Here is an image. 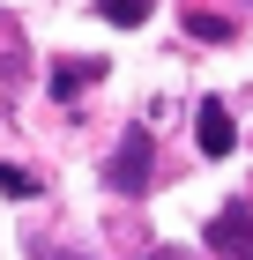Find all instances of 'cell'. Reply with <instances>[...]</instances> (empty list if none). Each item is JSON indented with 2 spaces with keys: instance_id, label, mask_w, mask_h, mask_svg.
Masks as SVG:
<instances>
[{
  "instance_id": "obj_1",
  "label": "cell",
  "mask_w": 253,
  "mask_h": 260,
  "mask_svg": "<svg viewBox=\"0 0 253 260\" xmlns=\"http://www.w3.org/2000/svg\"><path fill=\"white\" fill-rule=\"evenodd\" d=\"M149 171H156L149 126H127V134H119V149H112V164H104V186L134 201V193H149Z\"/></svg>"
},
{
  "instance_id": "obj_2",
  "label": "cell",
  "mask_w": 253,
  "mask_h": 260,
  "mask_svg": "<svg viewBox=\"0 0 253 260\" xmlns=\"http://www.w3.org/2000/svg\"><path fill=\"white\" fill-rule=\"evenodd\" d=\"M194 141H201V156H231V149H238V119L223 112V97H201V112H194Z\"/></svg>"
},
{
  "instance_id": "obj_3",
  "label": "cell",
  "mask_w": 253,
  "mask_h": 260,
  "mask_svg": "<svg viewBox=\"0 0 253 260\" xmlns=\"http://www.w3.org/2000/svg\"><path fill=\"white\" fill-rule=\"evenodd\" d=\"M209 245L216 253H238V260L253 253V201H231V208L209 223Z\"/></svg>"
},
{
  "instance_id": "obj_4",
  "label": "cell",
  "mask_w": 253,
  "mask_h": 260,
  "mask_svg": "<svg viewBox=\"0 0 253 260\" xmlns=\"http://www.w3.org/2000/svg\"><path fill=\"white\" fill-rule=\"evenodd\" d=\"M90 82H104V60H60L52 67V97H75V89H90Z\"/></svg>"
},
{
  "instance_id": "obj_5",
  "label": "cell",
  "mask_w": 253,
  "mask_h": 260,
  "mask_svg": "<svg viewBox=\"0 0 253 260\" xmlns=\"http://www.w3.org/2000/svg\"><path fill=\"white\" fill-rule=\"evenodd\" d=\"M186 38H201V45H231L238 30H231V15H209V8H186Z\"/></svg>"
},
{
  "instance_id": "obj_6",
  "label": "cell",
  "mask_w": 253,
  "mask_h": 260,
  "mask_svg": "<svg viewBox=\"0 0 253 260\" xmlns=\"http://www.w3.org/2000/svg\"><path fill=\"white\" fill-rule=\"evenodd\" d=\"M149 8H156V0H97V15H104V22H119V30L149 22Z\"/></svg>"
},
{
  "instance_id": "obj_7",
  "label": "cell",
  "mask_w": 253,
  "mask_h": 260,
  "mask_svg": "<svg viewBox=\"0 0 253 260\" xmlns=\"http://www.w3.org/2000/svg\"><path fill=\"white\" fill-rule=\"evenodd\" d=\"M0 193H15V201H22V193H38V179H30L22 164H0Z\"/></svg>"
},
{
  "instance_id": "obj_8",
  "label": "cell",
  "mask_w": 253,
  "mask_h": 260,
  "mask_svg": "<svg viewBox=\"0 0 253 260\" xmlns=\"http://www.w3.org/2000/svg\"><path fill=\"white\" fill-rule=\"evenodd\" d=\"M30 253L38 260H90V253H67V245H52V238H30Z\"/></svg>"
},
{
  "instance_id": "obj_9",
  "label": "cell",
  "mask_w": 253,
  "mask_h": 260,
  "mask_svg": "<svg viewBox=\"0 0 253 260\" xmlns=\"http://www.w3.org/2000/svg\"><path fill=\"white\" fill-rule=\"evenodd\" d=\"M149 260H194V253H179V245H156V253Z\"/></svg>"
},
{
  "instance_id": "obj_10",
  "label": "cell",
  "mask_w": 253,
  "mask_h": 260,
  "mask_svg": "<svg viewBox=\"0 0 253 260\" xmlns=\"http://www.w3.org/2000/svg\"><path fill=\"white\" fill-rule=\"evenodd\" d=\"M246 260H253V253H246Z\"/></svg>"
}]
</instances>
